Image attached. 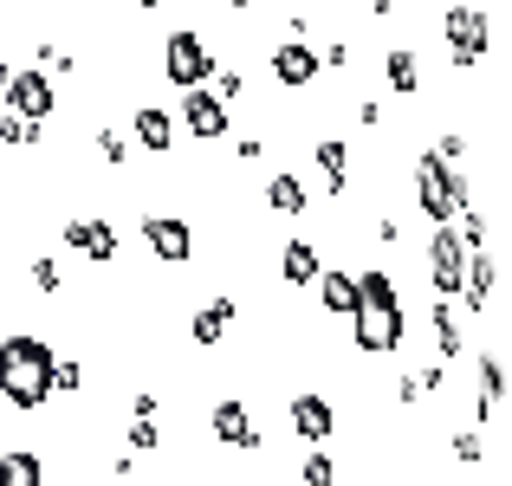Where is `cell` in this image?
Wrapping results in <instances>:
<instances>
[{
  "label": "cell",
  "mask_w": 512,
  "mask_h": 486,
  "mask_svg": "<svg viewBox=\"0 0 512 486\" xmlns=\"http://www.w3.org/2000/svg\"><path fill=\"white\" fill-rule=\"evenodd\" d=\"M350 344L363 357H396L409 344V312H402V292L389 279V266H363L357 273V305H350Z\"/></svg>",
  "instance_id": "cell-1"
},
{
  "label": "cell",
  "mask_w": 512,
  "mask_h": 486,
  "mask_svg": "<svg viewBox=\"0 0 512 486\" xmlns=\"http://www.w3.org/2000/svg\"><path fill=\"white\" fill-rule=\"evenodd\" d=\"M52 389H59V396H78V389H85V363L59 357V363H52Z\"/></svg>",
  "instance_id": "cell-28"
},
{
  "label": "cell",
  "mask_w": 512,
  "mask_h": 486,
  "mask_svg": "<svg viewBox=\"0 0 512 486\" xmlns=\"http://www.w3.org/2000/svg\"><path fill=\"white\" fill-rule=\"evenodd\" d=\"M292 435H299L305 448H325V441L338 435V409H331V396L299 389V396H292Z\"/></svg>",
  "instance_id": "cell-13"
},
{
  "label": "cell",
  "mask_w": 512,
  "mask_h": 486,
  "mask_svg": "<svg viewBox=\"0 0 512 486\" xmlns=\"http://www.w3.org/2000/svg\"><path fill=\"white\" fill-rule=\"evenodd\" d=\"M0 486H46V461L33 448H7L0 454Z\"/></svg>",
  "instance_id": "cell-24"
},
{
  "label": "cell",
  "mask_w": 512,
  "mask_h": 486,
  "mask_svg": "<svg viewBox=\"0 0 512 486\" xmlns=\"http://www.w3.org/2000/svg\"><path fill=\"white\" fill-rule=\"evenodd\" d=\"M428 331H435V357H441V363H461V357H467L461 299H435V305H428Z\"/></svg>",
  "instance_id": "cell-15"
},
{
  "label": "cell",
  "mask_w": 512,
  "mask_h": 486,
  "mask_svg": "<svg viewBox=\"0 0 512 486\" xmlns=\"http://www.w3.org/2000/svg\"><path fill=\"white\" fill-rule=\"evenodd\" d=\"M59 7H78V0H59Z\"/></svg>",
  "instance_id": "cell-39"
},
{
  "label": "cell",
  "mask_w": 512,
  "mask_h": 486,
  "mask_svg": "<svg viewBox=\"0 0 512 486\" xmlns=\"http://www.w3.org/2000/svg\"><path fill=\"white\" fill-rule=\"evenodd\" d=\"M435 156H441V162H448V169H461V162H467V156H474V143H467V137H461V130H448V137H441V143H435Z\"/></svg>",
  "instance_id": "cell-31"
},
{
  "label": "cell",
  "mask_w": 512,
  "mask_h": 486,
  "mask_svg": "<svg viewBox=\"0 0 512 486\" xmlns=\"http://www.w3.org/2000/svg\"><path fill=\"white\" fill-rule=\"evenodd\" d=\"M318 7H338V0H318Z\"/></svg>",
  "instance_id": "cell-38"
},
{
  "label": "cell",
  "mask_w": 512,
  "mask_h": 486,
  "mask_svg": "<svg viewBox=\"0 0 512 486\" xmlns=\"http://www.w3.org/2000/svg\"><path fill=\"white\" fill-rule=\"evenodd\" d=\"M130 137H137L143 156H175V117L163 104H137L130 111Z\"/></svg>",
  "instance_id": "cell-16"
},
{
  "label": "cell",
  "mask_w": 512,
  "mask_h": 486,
  "mask_svg": "<svg viewBox=\"0 0 512 486\" xmlns=\"http://www.w3.org/2000/svg\"><path fill=\"white\" fill-rule=\"evenodd\" d=\"M175 124H182L195 143H221L227 130H234V104H227L214 85H195V91H182V104H175Z\"/></svg>",
  "instance_id": "cell-6"
},
{
  "label": "cell",
  "mask_w": 512,
  "mask_h": 486,
  "mask_svg": "<svg viewBox=\"0 0 512 486\" xmlns=\"http://www.w3.org/2000/svg\"><path fill=\"white\" fill-rule=\"evenodd\" d=\"M428 286L441 292V299H461V279H467V247H461V234H454V221L448 227H435L428 234Z\"/></svg>",
  "instance_id": "cell-11"
},
{
  "label": "cell",
  "mask_w": 512,
  "mask_h": 486,
  "mask_svg": "<svg viewBox=\"0 0 512 486\" xmlns=\"http://www.w3.org/2000/svg\"><path fill=\"white\" fill-rule=\"evenodd\" d=\"M0 111L26 117V124H52V111H59V91H52V72H46V65L7 78V91H0Z\"/></svg>",
  "instance_id": "cell-9"
},
{
  "label": "cell",
  "mask_w": 512,
  "mask_h": 486,
  "mask_svg": "<svg viewBox=\"0 0 512 486\" xmlns=\"http://www.w3.org/2000/svg\"><path fill=\"white\" fill-rule=\"evenodd\" d=\"M312 169H318V182H325V201L350 195V143L344 137H318L312 143Z\"/></svg>",
  "instance_id": "cell-17"
},
{
  "label": "cell",
  "mask_w": 512,
  "mask_h": 486,
  "mask_svg": "<svg viewBox=\"0 0 512 486\" xmlns=\"http://www.w3.org/2000/svg\"><path fill=\"white\" fill-rule=\"evenodd\" d=\"M221 7H227V13H247V7H253V0H221Z\"/></svg>",
  "instance_id": "cell-35"
},
{
  "label": "cell",
  "mask_w": 512,
  "mask_h": 486,
  "mask_svg": "<svg viewBox=\"0 0 512 486\" xmlns=\"http://www.w3.org/2000/svg\"><path fill=\"white\" fill-rule=\"evenodd\" d=\"M33 286H39V292H59V286H65V273L52 266V253H46V260H33Z\"/></svg>",
  "instance_id": "cell-33"
},
{
  "label": "cell",
  "mask_w": 512,
  "mask_h": 486,
  "mask_svg": "<svg viewBox=\"0 0 512 486\" xmlns=\"http://www.w3.org/2000/svg\"><path fill=\"white\" fill-rule=\"evenodd\" d=\"M299 480H305V486H338V461H331L325 448H312V454L299 461Z\"/></svg>",
  "instance_id": "cell-27"
},
{
  "label": "cell",
  "mask_w": 512,
  "mask_h": 486,
  "mask_svg": "<svg viewBox=\"0 0 512 486\" xmlns=\"http://www.w3.org/2000/svg\"><path fill=\"white\" fill-rule=\"evenodd\" d=\"M383 78H389L396 98H415V91H422V59H415V46H389L383 52Z\"/></svg>",
  "instance_id": "cell-23"
},
{
  "label": "cell",
  "mask_w": 512,
  "mask_h": 486,
  "mask_svg": "<svg viewBox=\"0 0 512 486\" xmlns=\"http://www.w3.org/2000/svg\"><path fill=\"white\" fill-rule=\"evenodd\" d=\"M0 227H7V188H0Z\"/></svg>",
  "instance_id": "cell-37"
},
{
  "label": "cell",
  "mask_w": 512,
  "mask_h": 486,
  "mask_svg": "<svg viewBox=\"0 0 512 486\" xmlns=\"http://www.w3.org/2000/svg\"><path fill=\"white\" fill-rule=\"evenodd\" d=\"M59 240L91 266H117V253H124V240H117V227L104 221V214H72V221L59 227Z\"/></svg>",
  "instance_id": "cell-12"
},
{
  "label": "cell",
  "mask_w": 512,
  "mask_h": 486,
  "mask_svg": "<svg viewBox=\"0 0 512 486\" xmlns=\"http://www.w3.org/2000/svg\"><path fill=\"white\" fill-rule=\"evenodd\" d=\"M130 448H137V454L163 448V422H150V415H137V422H130Z\"/></svg>",
  "instance_id": "cell-29"
},
{
  "label": "cell",
  "mask_w": 512,
  "mask_h": 486,
  "mask_svg": "<svg viewBox=\"0 0 512 486\" xmlns=\"http://www.w3.org/2000/svg\"><path fill=\"white\" fill-rule=\"evenodd\" d=\"M137 7H143V13H163V7H175V0H137Z\"/></svg>",
  "instance_id": "cell-34"
},
{
  "label": "cell",
  "mask_w": 512,
  "mask_h": 486,
  "mask_svg": "<svg viewBox=\"0 0 512 486\" xmlns=\"http://www.w3.org/2000/svg\"><path fill=\"white\" fill-rule=\"evenodd\" d=\"M208 85H214V91H221V98H227V104H234V98H247V72H214V78H208Z\"/></svg>",
  "instance_id": "cell-32"
},
{
  "label": "cell",
  "mask_w": 512,
  "mask_h": 486,
  "mask_svg": "<svg viewBox=\"0 0 512 486\" xmlns=\"http://www.w3.org/2000/svg\"><path fill=\"white\" fill-rule=\"evenodd\" d=\"M318 312L325 318H350V305H357V273L350 266H318Z\"/></svg>",
  "instance_id": "cell-19"
},
{
  "label": "cell",
  "mask_w": 512,
  "mask_h": 486,
  "mask_svg": "<svg viewBox=\"0 0 512 486\" xmlns=\"http://www.w3.org/2000/svg\"><path fill=\"white\" fill-rule=\"evenodd\" d=\"M91 150H98L104 162H111V169H124V162H130V137H124V130H111V124H98V137H91Z\"/></svg>",
  "instance_id": "cell-26"
},
{
  "label": "cell",
  "mask_w": 512,
  "mask_h": 486,
  "mask_svg": "<svg viewBox=\"0 0 512 486\" xmlns=\"http://www.w3.org/2000/svg\"><path fill=\"white\" fill-rule=\"evenodd\" d=\"M46 143V124H26V117L0 111V150H39Z\"/></svg>",
  "instance_id": "cell-25"
},
{
  "label": "cell",
  "mask_w": 512,
  "mask_h": 486,
  "mask_svg": "<svg viewBox=\"0 0 512 486\" xmlns=\"http://www.w3.org/2000/svg\"><path fill=\"white\" fill-rule=\"evenodd\" d=\"M493 292H500V253H493V247L467 253V279H461L467 318H474V312H493Z\"/></svg>",
  "instance_id": "cell-14"
},
{
  "label": "cell",
  "mask_w": 512,
  "mask_h": 486,
  "mask_svg": "<svg viewBox=\"0 0 512 486\" xmlns=\"http://www.w3.org/2000/svg\"><path fill=\"white\" fill-rule=\"evenodd\" d=\"M500 402H506V363L500 350L480 357V402H474V422H500Z\"/></svg>",
  "instance_id": "cell-22"
},
{
  "label": "cell",
  "mask_w": 512,
  "mask_h": 486,
  "mask_svg": "<svg viewBox=\"0 0 512 486\" xmlns=\"http://www.w3.org/2000/svg\"><path fill=\"white\" fill-rule=\"evenodd\" d=\"M441 39H448L454 72H474V65L493 52V13L480 7V0H454V7L441 13Z\"/></svg>",
  "instance_id": "cell-5"
},
{
  "label": "cell",
  "mask_w": 512,
  "mask_h": 486,
  "mask_svg": "<svg viewBox=\"0 0 512 486\" xmlns=\"http://www.w3.org/2000/svg\"><path fill=\"white\" fill-rule=\"evenodd\" d=\"M7 78H13V65H7V59H0V91H7Z\"/></svg>",
  "instance_id": "cell-36"
},
{
  "label": "cell",
  "mask_w": 512,
  "mask_h": 486,
  "mask_svg": "<svg viewBox=\"0 0 512 486\" xmlns=\"http://www.w3.org/2000/svg\"><path fill=\"white\" fill-rule=\"evenodd\" d=\"M156 72H163L175 91H195V85H208V78L221 72V52H214L208 33H195V26H175V33L163 39V59H156Z\"/></svg>",
  "instance_id": "cell-4"
},
{
  "label": "cell",
  "mask_w": 512,
  "mask_h": 486,
  "mask_svg": "<svg viewBox=\"0 0 512 486\" xmlns=\"http://www.w3.org/2000/svg\"><path fill=\"white\" fill-rule=\"evenodd\" d=\"M266 208H273L279 221H305V214H312V188H305V175L273 169V175H266Z\"/></svg>",
  "instance_id": "cell-18"
},
{
  "label": "cell",
  "mask_w": 512,
  "mask_h": 486,
  "mask_svg": "<svg viewBox=\"0 0 512 486\" xmlns=\"http://www.w3.org/2000/svg\"><path fill=\"white\" fill-rule=\"evenodd\" d=\"M52 363L59 350L33 331H7L0 337V402H13L20 415H39L52 402Z\"/></svg>",
  "instance_id": "cell-2"
},
{
  "label": "cell",
  "mask_w": 512,
  "mask_h": 486,
  "mask_svg": "<svg viewBox=\"0 0 512 486\" xmlns=\"http://www.w3.org/2000/svg\"><path fill=\"white\" fill-rule=\"evenodd\" d=\"M208 435L221 441V448H234V454H266V428L253 422V409L240 396H214L208 402Z\"/></svg>",
  "instance_id": "cell-7"
},
{
  "label": "cell",
  "mask_w": 512,
  "mask_h": 486,
  "mask_svg": "<svg viewBox=\"0 0 512 486\" xmlns=\"http://www.w3.org/2000/svg\"><path fill=\"white\" fill-rule=\"evenodd\" d=\"M266 72H273L279 91H312L318 78H325V65H318L312 39H279V46L266 52Z\"/></svg>",
  "instance_id": "cell-10"
},
{
  "label": "cell",
  "mask_w": 512,
  "mask_h": 486,
  "mask_svg": "<svg viewBox=\"0 0 512 486\" xmlns=\"http://www.w3.org/2000/svg\"><path fill=\"white\" fill-rule=\"evenodd\" d=\"M318 266H325V253H318L312 240H286V253H279V279H286L292 292H312Z\"/></svg>",
  "instance_id": "cell-20"
},
{
  "label": "cell",
  "mask_w": 512,
  "mask_h": 486,
  "mask_svg": "<svg viewBox=\"0 0 512 486\" xmlns=\"http://www.w3.org/2000/svg\"><path fill=\"white\" fill-rule=\"evenodd\" d=\"M150 486H163V480H150Z\"/></svg>",
  "instance_id": "cell-40"
},
{
  "label": "cell",
  "mask_w": 512,
  "mask_h": 486,
  "mask_svg": "<svg viewBox=\"0 0 512 486\" xmlns=\"http://www.w3.org/2000/svg\"><path fill=\"white\" fill-rule=\"evenodd\" d=\"M234 312H240V305L227 299V292H221V299H208V305H201L195 318H188V337H195L201 350H214V344L227 337V324H234Z\"/></svg>",
  "instance_id": "cell-21"
},
{
  "label": "cell",
  "mask_w": 512,
  "mask_h": 486,
  "mask_svg": "<svg viewBox=\"0 0 512 486\" xmlns=\"http://www.w3.org/2000/svg\"><path fill=\"white\" fill-rule=\"evenodd\" d=\"M143 240H150V253L163 266H188L201 253L195 221H188V214H169V208H150V214H143Z\"/></svg>",
  "instance_id": "cell-8"
},
{
  "label": "cell",
  "mask_w": 512,
  "mask_h": 486,
  "mask_svg": "<svg viewBox=\"0 0 512 486\" xmlns=\"http://www.w3.org/2000/svg\"><path fill=\"white\" fill-rule=\"evenodd\" d=\"M454 461H461V467H487V448H480L474 428H461V435H454Z\"/></svg>",
  "instance_id": "cell-30"
},
{
  "label": "cell",
  "mask_w": 512,
  "mask_h": 486,
  "mask_svg": "<svg viewBox=\"0 0 512 486\" xmlns=\"http://www.w3.org/2000/svg\"><path fill=\"white\" fill-rule=\"evenodd\" d=\"M409 188H415V214H422L428 227H448L454 214L474 201V195H467V175H461V169H448V162H441L435 150L409 162Z\"/></svg>",
  "instance_id": "cell-3"
}]
</instances>
